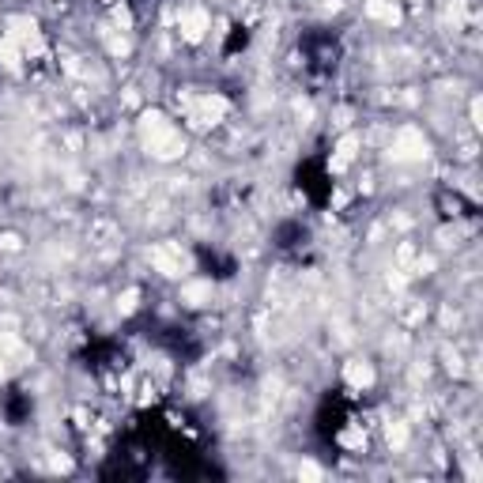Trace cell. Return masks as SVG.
<instances>
[{"label": "cell", "mask_w": 483, "mask_h": 483, "mask_svg": "<svg viewBox=\"0 0 483 483\" xmlns=\"http://www.w3.org/2000/svg\"><path fill=\"white\" fill-rule=\"evenodd\" d=\"M299 479H321V465H314V460H302V465H299Z\"/></svg>", "instance_id": "15"}, {"label": "cell", "mask_w": 483, "mask_h": 483, "mask_svg": "<svg viewBox=\"0 0 483 483\" xmlns=\"http://www.w3.org/2000/svg\"><path fill=\"white\" fill-rule=\"evenodd\" d=\"M344 381L351 389H370L378 381V370H374V362H366V359H351V362H344Z\"/></svg>", "instance_id": "5"}, {"label": "cell", "mask_w": 483, "mask_h": 483, "mask_svg": "<svg viewBox=\"0 0 483 483\" xmlns=\"http://www.w3.org/2000/svg\"><path fill=\"white\" fill-rule=\"evenodd\" d=\"M140 133H144V144L155 159L162 162H174L185 155V136L181 129L174 125L167 114H159V109H148L144 117H140Z\"/></svg>", "instance_id": "1"}, {"label": "cell", "mask_w": 483, "mask_h": 483, "mask_svg": "<svg viewBox=\"0 0 483 483\" xmlns=\"http://www.w3.org/2000/svg\"><path fill=\"white\" fill-rule=\"evenodd\" d=\"M0 381H8V359L0 355Z\"/></svg>", "instance_id": "17"}, {"label": "cell", "mask_w": 483, "mask_h": 483, "mask_svg": "<svg viewBox=\"0 0 483 483\" xmlns=\"http://www.w3.org/2000/svg\"><path fill=\"white\" fill-rule=\"evenodd\" d=\"M340 446H344V449H362V446H366V434L347 431V434H340Z\"/></svg>", "instance_id": "14"}, {"label": "cell", "mask_w": 483, "mask_h": 483, "mask_svg": "<svg viewBox=\"0 0 483 483\" xmlns=\"http://www.w3.org/2000/svg\"><path fill=\"white\" fill-rule=\"evenodd\" d=\"M114 23H117L121 30H133V12H129L125 4H114Z\"/></svg>", "instance_id": "13"}, {"label": "cell", "mask_w": 483, "mask_h": 483, "mask_svg": "<svg viewBox=\"0 0 483 483\" xmlns=\"http://www.w3.org/2000/svg\"><path fill=\"white\" fill-rule=\"evenodd\" d=\"M359 144L362 140L355 136V133H344L336 140V151H333V162H328V167H333V174H344L351 162H355V155H359Z\"/></svg>", "instance_id": "8"}, {"label": "cell", "mask_w": 483, "mask_h": 483, "mask_svg": "<svg viewBox=\"0 0 483 483\" xmlns=\"http://www.w3.org/2000/svg\"><path fill=\"white\" fill-rule=\"evenodd\" d=\"M151 261H155V268L162 276H185V254L174 246H155L151 249Z\"/></svg>", "instance_id": "6"}, {"label": "cell", "mask_w": 483, "mask_h": 483, "mask_svg": "<svg viewBox=\"0 0 483 483\" xmlns=\"http://www.w3.org/2000/svg\"><path fill=\"white\" fill-rule=\"evenodd\" d=\"M408 438H412V431H408V423H404V419H393V423L386 427L389 449H404V446H408Z\"/></svg>", "instance_id": "11"}, {"label": "cell", "mask_w": 483, "mask_h": 483, "mask_svg": "<svg viewBox=\"0 0 483 483\" xmlns=\"http://www.w3.org/2000/svg\"><path fill=\"white\" fill-rule=\"evenodd\" d=\"M227 109H230V102L223 95H204L201 102H196V109L189 114V125L193 129H208V125H219V121L227 117Z\"/></svg>", "instance_id": "4"}, {"label": "cell", "mask_w": 483, "mask_h": 483, "mask_svg": "<svg viewBox=\"0 0 483 483\" xmlns=\"http://www.w3.org/2000/svg\"><path fill=\"white\" fill-rule=\"evenodd\" d=\"M362 12H366V19H374V23H386V27H397L404 12H400V4L397 0H366L362 4Z\"/></svg>", "instance_id": "7"}, {"label": "cell", "mask_w": 483, "mask_h": 483, "mask_svg": "<svg viewBox=\"0 0 483 483\" xmlns=\"http://www.w3.org/2000/svg\"><path fill=\"white\" fill-rule=\"evenodd\" d=\"M181 299H185V306H208L212 302V283H185L181 287Z\"/></svg>", "instance_id": "10"}, {"label": "cell", "mask_w": 483, "mask_h": 483, "mask_svg": "<svg viewBox=\"0 0 483 483\" xmlns=\"http://www.w3.org/2000/svg\"><path fill=\"white\" fill-rule=\"evenodd\" d=\"M136 306H140V287H129V291L117 299V310H121V314H133Z\"/></svg>", "instance_id": "12"}, {"label": "cell", "mask_w": 483, "mask_h": 483, "mask_svg": "<svg viewBox=\"0 0 483 483\" xmlns=\"http://www.w3.org/2000/svg\"><path fill=\"white\" fill-rule=\"evenodd\" d=\"M23 46L19 42H12L8 35H0V68H8V72H23Z\"/></svg>", "instance_id": "9"}, {"label": "cell", "mask_w": 483, "mask_h": 483, "mask_svg": "<svg viewBox=\"0 0 483 483\" xmlns=\"http://www.w3.org/2000/svg\"><path fill=\"white\" fill-rule=\"evenodd\" d=\"M140 404H155V386H151V381L140 389Z\"/></svg>", "instance_id": "16"}, {"label": "cell", "mask_w": 483, "mask_h": 483, "mask_svg": "<svg viewBox=\"0 0 483 483\" xmlns=\"http://www.w3.org/2000/svg\"><path fill=\"white\" fill-rule=\"evenodd\" d=\"M208 30H212V12H208L204 4H185L181 12H178V35H181V42L196 46V42H204Z\"/></svg>", "instance_id": "2"}, {"label": "cell", "mask_w": 483, "mask_h": 483, "mask_svg": "<svg viewBox=\"0 0 483 483\" xmlns=\"http://www.w3.org/2000/svg\"><path fill=\"white\" fill-rule=\"evenodd\" d=\"M423 155H427V136L419 133V129L404 125L397 133V140H393V148H389V159L393 162H415Z\"/></svg>", "instance_id": "3"}]
</instances>
